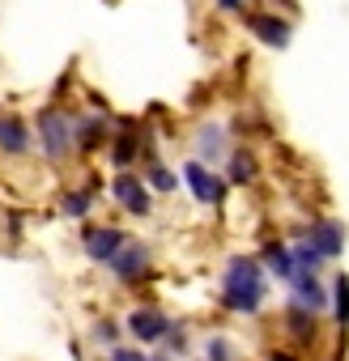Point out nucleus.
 Returning <instances> with one entry per match:
<instances>
[{
	"label": "nucleus",
	"mask_w": 349,
	"mask_h": 361,
	"mask_svg": "<svg viewBox=\"0 0 349 361\" xmlns=\"http://www.w3.org/2000/svg\"><path fill=\"white\" fill-rule=\"evenodd\" d=\"M336 323L349 327V276H336Z\"/></svg>",
	"instance_id": "nucleus-21"
},
{
	"label": "nucleus",
	"mask_w": 349,
	"mask_h": 361,
	"mask_svg": "<svg viewBox=\"0 0 349 361\" xmlns=\"http://www.w3.org/2000/svg\"><path fill=\"white\" fill-rule=\"evenodd\" d=\"M158 361H166V357H158Z\"/></svg>",
	"instance_id": "nucleus-25"
},
{
	"label": "nucleus",
	"mask_w": 349,
	"mask_h": 361,
	"mask_svg": "<svg viewBox=\"0 0 349 361\" xmlns=\"http://www.w3.org/2000/svg\"><path fill=\"white\" fill-rule=\"evenodd\" d=\"M184 174H188V188H192V196H196L201 204H222L226 188H222V178H218L205 161H188Z\"/></svg>",
	"instance_id": "nucleus-5"
},
{
	"label": "nucleus",
	"mask_w": 349,
	"mask_h": 361,
	"mask_svg": "<svg viewBox=\"0 0 349 361\" xmlns=\"http://www.w3.org/2000/svg\"><path fill=\"white\" fill-rule=\"evenodd\" d=\"M285 327L298 344H311L315 340V310H302V306H290L285 310Z\"/></svg>",
	"instance_id": "nucleus-13"
},
{
	"label": "nucleus",
	"mask_w": 349,
	"mask_h": 361,
	"mask_svg": "<svg viewBox=\"0 0 349 361\" xmlns=\"http://www.w3.org/2000/svg\"><path fill=\"white\" fill-rule=\"evenodd\" d=\"M256 178H260L256 157L243 153V149H235V153H230V183H256Z\"/></svg>",
	"instance_id": "nucleus-15"
},
{
	"label": "nucleus",
	"mask_w": 349,
	"mask_h": 361,
	"mask_svg": "<svg viewBox=\"0 0 349 361\" xmlns=\"http://www.w3.org/2000/svg\"><path fill=\"white\" fill-rule=\"evenodd\" d=\"M264 264H268V272H277L281 281H294V251L285 247V243H268L264 247Z\"/></svg>",
	"instance_id": "nucleus-12"
},
{
	"label": "nucleus",
	"mask_w": 349,
	"mask_h": 361,
	"mask_svg": "<svg viewBox=\"0 0 349 361\" xmlns=\"http://www.w3.org/2000/svg\"><path fill=\"white\" fill-rule=\"evenodd\" d=\"M124 243H128V234L115 230V226H98V230H90V234L81 238V247H85V255H90L94 264H111Z\"/></svg>",
	"instance_id": "nucleus-6"
},
{
	"label": "nucleus",
	"mask_w": 349,
	"mask_h": 361,
	"mask_svg": "<svg viewBox=\"0 0 349 361\" xmlns=\"http://www.w3.org/2000/svg\"><path fill=\"white\" fill-rule=\"evenodd\" d=\"M111 361H149L141 348H111Z\"/></svg>",
	"instance_id": "nucleus-22"
},
{
	"label": "nucleus",
	"mask_w": 349,
	"mask_h": 361,
	"mask_svg": "<svg viewBox=\"0 0 349 361\" xmlns=\"http://www.w3.org/2000/svg\"><path fill=\"white\" fill-rule=\"evenodd\" d=\"M145 178H149V188H158V192H174V174L166 166H158V161L145 170Z\"/></svg>",
	"instance_id": "nucleus-20"
},
{
	"label": "nucleus",
	"mask_w": 349,
	"mask_h": 361,
	"mask_svg": "<svg viewBox=\"0 0 349 361\" xmlns=\"http://www.w3.org/2000/svg\"><path fill=\"white\" fill-rule=\"evenodd\" d=\"M128 331H132L141 344H153V340H166V336H170V319H166L162 310H153V306H136V310L128 314Z\"/></svg>",
	"instance_id": "nucleus-4"
},
{
	"label": "nucleus",
	"mask_w": 349,
	"mask_h": 361,
	"mask_svg": "<svg viewBox=\"0 0 349 361\" xmlns=\"http://www.w3.org/2000/svg\"><path fill=\"white\" fill-rule=\"evenodd\" d=\"M247 30H252L260 43H268V47H285V43H290V22L277 18V13H252V18H247Z\"/></svg>",
	"instance_id": "nucleus-8"
},
{
	"label": "nucleus",
	"mask_w": 349,
	"mask_h": 361,
	"mask_svg": "<svg viewBox=\"0 0 349 361\" xmlns=\"http://www.w3.org/2000/svg\"><path fill=\"white\" fill-rule=\"evenodd\" d=\"M39 145L47 149L52 161H60V157L73 149V119H69L64 111H56V106L39 111Z\"/></svg>",
	"instance_id": "nucleus-2"
},
{
	"label": "nucleus",
	"mask_w": 349,
	"mask_h": 361,
	"mask_svg": "<svg viewBox=\"0 0 349 361\" xmlns=\"http://www.w3.org/2000/svg\"><path fill=\"white\" fill-rule=\"evenodd\" d=\"M264 302V268L256 259H230L222 276V306L235 314H256Z\"/></svg>",
	"instance_id": "nucleus-1"
},
{
	"label": "nucleus",
	"mask_w": 349,
	"mask_h": 361,
	"mask_svg": "<svg viewBox=\"0 0 349 361\" xmlns=\"http://www.w3.org/2000/svg\"><path fill=\"white\" fill-rule=\"evenodd\" d=\"M218 9H222V13H243L247 0H218Z\"/></svg>",
	"instance_id": "nucleus-23"
},
{
	"label": "nucleus",
	"mask_w": 349,
	"mask_h": 361,
	"mask_svg": "<svg viewBox=\"0 0 349 361\" xmlns=\"http://www.w3.org/2000/svg\"><path fill=\"white\" fill-rule=\"evenodd\" d=\"M205 361H235V344H230V336H213V340L205 344Z\"/></svg>",
	"instance_id": "nucleus-19"
},
{
	"label": "nucleus",
	"mask_w": 349,
	"mask_h": 361,
	"mask_svg": "<svg viewBox=\"0 0 349 361\" xmlns=\"http://www.w3.org/2000/svg\"><path fill=\"white\" fill-rule=\"evenodd\" d=\"M102 136H107L102 119H77V123H73V145H77V149H85V153H90V149H98V145H102Z\"/></svg>",
	"instance_id": "nucleus-14"
},
{
	"label": "nucleus",
	"mask_w": 349,
	"mask_h": 361,
	"mask_svg": "<svg viewBox=\"0 0 349 361\" xmlns=\"http://www.w3.org/2000/svg\"><path fill=\"white\" fill-rule=\"evenodd\" d=\"M111 196L119 200V209H128L136 217H149L153 213V196H149V188L141 183L136 174H119L115 183H111Z\"/></svg>",
	"instance_id": "nucleus-3"
},
{
	"label": "nucleus",
	"mask_w": 349,
	"mask_h": 361,
	"mask_svg": "<svg viewBox=\"0 0 349 361\" xmlns=\"http://www.w3.org/2000/svg\"><path fill=\"white\" fill-rule=\"evenodd\" d=\"M294 306H302V310H324L328 306V293L319 289V281H315V272H294Z\"/></svg>",
	"instance_id": "nucleus-10"
},
{
	"label": "nucleus",
	"mask_w": 349,
	"mask_h": 361,
	"mask_svg": "<svg viewBox=\"0 0 349 361\" xmlns=\"http://www.w3.org/2000/svg\"><path fill=\"white\" fill-rule=\"evenodd\" d=\"M196 149H201V161H205V157H209V161L222 157V132H218V128H205L201 140H196Z\"/></svg>",
	"instance_id": "nucleus-17"
},
{
	"label": "nucleus",
	"mask_w": 349,
	"mask_h": 361,
	"mask_svg": "<svg viewBox=\"0 0 349 361\" xmlns=\"http://www.w3.org/2000/svg\"><path fill=\"white\" fill-rule=\"evenodd\" d=\"M30 149V132L18 115H0V153H26Z\"/></svg>",
	"instance_id": "nucleus-11"
},
{
	"label": "nucleus",
	"mask_w": 349,
	"mask_h": 361,
	"mask_svg": "<svg viewBox=\"0 0 349 361\" xmlns=\"http://www.w3.org/2000/svg\"><path fill=\"white\" fill-rule=\"evenodd\" d=\"M307 243H311L324 259H336V255L345 251V230H341L336 221H315L311 234H307Z\"/></svg>",
	"instance_id": "nucleus-9"
},
{
	"label": "nucleus",
	"mask_w": 349,
	"mask_h": 361,
	"mask_svg": "<svg viewBox=\"0 0 349 361\" xmlns=\"http://www.w3.org/2000/svg\"><path fill=\"white\" fill-rule=\"evenodd\" d=\"M136 149H141V136L119 132V136H115V145H111V161H115L119 170H128V166H132V157H136Z\"/></svg>",
	"instance_id": "nucleus-16"
},
{
	"label": "nucleus",
	"mask_w": 349,
	"mask_h": 361,
	"mask_svg": "<svg viewBox=\"0 0 349 361\" xmlns=\"http://www.w3.org/2000/svg\"><path fill=\"white\" fill-rule=\"evenodd\" d=\"M145 268H149V251H145L141 243H132V238H128V243L115 251V259H111V272H115L119 281H141Z\"/></svg>",
	"instance_id": "nucleus-7"
},
{
	"label": "nucleus",
	"mask_w": 349,
	"mask_h": 361,
	"mask_svg": "<svg viewBox=\"0 0 349 361\" xmlns=\"http://www.w3.org/2000/svg\"><path fill=\"white\" fill-rule=\"evenodd\" d=\"M60 213H64V217H85V213H90V192H69V196L60 200Z\"/></svg>",
	"instance_id": "nucleus-18"
},
{
	"label": "nucleus",
	"mask_w": 349,
	"mask_h": 361,
	"mask_svg": "<svg viewBox=\"0 0 349 361\" xmlns=\"http://www.w3.org/2000/svg\"><path fill=\"white\" fill-rule=\"evenodd\" d=\"M98 340L111 344V340H115V327H111V323H98Z\"/></svg>",
	"instance_id": "nucleus-24"
}]
</instances>
